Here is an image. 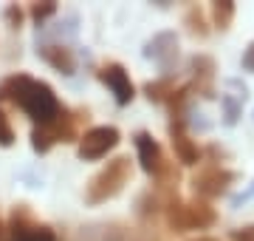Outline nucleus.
<instances>
[{"instance_id": "obj_1", "label": "nucleus", "mask_w": 254, "mask_h": 241, "mask_svg": "<svg viewBox=\"0 0 254 241\" xmlns=\"http://www.w3.org/2000/svg\"><path fill=\"white\" fill-rule=\"evenodd\" d=\"M0 102H11L20 111H26L34 125H48L63 111V102L57 100L54 88L43 80L28 74H9L0 83Z\"/></svg>"}, {"instance_id": "obj_2", "label": "nucleus", "mask_w": 254, "mask_h": 241, "mask_svg": "<svg viewBox=\"0 0 254 241\" xmlns=\"http://www.w3.org/2000/svg\"><path fill=\"white\" fill-rule=\"evenodd\" d=\"M164 190V187H161ZM164 219L173 233H190V230H209L218 224V213L209 202L192 199L184 202L178 190H164Z\"/></svg>"}, {"instance_id": "obj_3", "label": "nucleus", "mask_w": 254, "mask_h": 241, "mask_svg": "<svg viewBox=\"0 0 254 241\" xmlns=\"http://www.w3.org/2000/svg\"><path fill=\"white\" fill-rule=\"evenodd\" d=\"M88 120H91L88 108H65L63 105V111H60V117L54 122L31 128V148L37 153H48L57 142H63V145L79 142V136L85 133L82 128L88 125Z\"/></svg>"}, {"instance_id": "obj_4", "label": "nucleus", "mask_w": 254, "mask_h": 241, "mask_svg": "<svg viewBox=\"0 0 254 241\" xmlns=\"http://www.w3.org/2000/svg\"><path fill=\"white\" fill-rule=\"evenodd\" d=\"M133 179V165H130V159L127 156H116L110 159L108 165L102 167L99 173H93L88 187H85V202L88 204H105L110 199H116L125 185Z\"/></svg>"}, {"instance_id": "obj_5", "label": "nucleus", "mask_w": 254, "mask_h": 241, "mask_svg": "<svg viewBox=\"0 0 254 241\" xmlns=\"http://www.w3.org/2000/svg\"><path fill=\"white\" fill-rule=\"evenodd\" d=\"M235 182H237L235 170L215 165V162H200L198 170L192 173V190H195V199H200V202H212V199L226 196Z\"/></svg>"}, {"instance_id": "obj_6", "label": "nucleus", "mask_w": 254, "mask_h": 241, "mask_svg": "<svg viewBox=\"0 0 254 241\" xmlns=\"http://www.w3.org/2000/svg\"><path fill=\"white\" fill-rule=\"evenodd\" d=\"M119 130L113 125H96V128H88L79 136V145H76V156L82 162H96V159L108 156L110 150L119 145Z\"/></svg>"}, {"instance_id": "obj_7", "label": "nucleus", "mask_w": 254, "mask_h": 241, "mask_svg": "<svg viewBox=\"0 0 254 241\" xmlns=\"http://www.w3.org/2000/svg\"><path fill=\"white\" fill-rule=\"evenodd\" d=\"M187 125H190V117H170L167 133H170V142H173V150L178 156V162L181 165H198V162H203V150L190 139Z\"/></svg>"}, {"instance_id": "obj_8", "label": "nucleus", "mask_w": 254, "mask_h": 241, "mask_svg": "<svg viewBox=\"0 0 254 241\" xmlns=\"http://www.w3.org/2000/svg\"><path fill=\"white\" fill-rule=\"evenodd\" d=\"M215 71H218V63L215 57L209 54H192L190 57V91L192 97H203V100H212L215 97Z\"/></svg>"}, {"instance_id": "obj_9", "label": "nucleus", "mask_w": 254, "mask_h": 241, "mask_svg": "<svg viewBox=\"0 0 254 241\" xmlns=\"http://www.w3.org/2000/svg\"><path fill=\"white\" fill-rule=\"evenodd\" d=\"M144 57L161 65L164 77H173V68L178 65V37H175V31H158L153 40H147Z\"/></svg>"}, {"instance_id": "obj_10", "label": "nucleus", "mask_w": 254, "mask_h": 241, "mask_svg": "<svg viewBox=\"0 0 254 241\" xmlns=\"http://www.w3.org/2000/svg\"><path fill=\"white\" fill-rule=\"evenodd\" d=\"M96 77H99L102 83L113 91L116 105H122V108H125V105H130V102H133V97H136V85H133V80H130V74H127L125 65L105 63V65H99Z\"/></svg>"}, {"instance_id": "obj_11", "label": "nucleus", "mask_w": 254, "mask_h": 241, "mask_svg": "<svg viewBox=\"0 0 254 241\" xmlns=\"http://www.w3.org/2000/svg\"><path fill=\"white\" fill-rule=\"evenodd\" d=\"M133 142H136L141 170H144L147 176L158 179L161 167L167 165V156H164V150H161V145H158V139H155L153 133H147V130H138L136 136H133Z\"/></svg>"}, {"instance_id": "obj_12", "label": "nucleus", "mask_w": 254, "mask_h": 241, "mask_svg": "<svg viewBox=\"0 0 254 241\" xmlns=\"http://www.w3.org/2000/svg\"><path fill=\"white\" fill-rule=\"evenodd\" d=\"M37 57H43L54 71H60V74L71 77L73 71H76V57H73V48L63 46V43H46V46L37 48Z\"/></svg>"}, {"instance_id": "obj_13", "label": "nucleus", "mask_w": 254, "mask_h": 241, "mask_svg": "<svg viewBox=\"0 0 254 241\" xmlns=\"http://www.w3.org/2000/svg\"><path fill=\"white\" fill-rule=\"evenodd\" d=\"M164 213V190L161 187H147L136 199V219L144 227H153V222Z\"/></svg>"}, {"instance_id": "obj_14", "label": "nucleus", "mask_w": 254, "mask_h": 241, "mask_svg": "<svg viewBox=\"0 0 254 241\" xmlns=\"http://www.w3.org/2000/svg\"><path fill=\"white\" fill-rule=\"evenodd\" d=\"M34 213H31V207L28 204H14L11 207V216H9V239L11 241H17V239H23L31 227H34Z\"/></svg>"}, {"instance_id": "obj_15", "label": "nucleus", "mask_w": 254, "mask_h": 241, "mask_svg": "<svg viewBox=\"0 0 254 241\" xmlns=\"http://www.w3.org/2000/svg\"><path fill=\"white\" fill-rule=\"evenodd\" d=\"M144 97L155 105H167V102L173 100V94L178 91V83H175V77H158V80H150L144 83Z\"/></svg>"}, {"instance_id": "obj_16", "label": "nucleus", "mask_w": 254, "mask_h": 241, "mask_svg": "<svg viewBox=\"0 0 254 241\" xmlns=\"http://www.w3.org/2000/svg\"><path fill=\"white\" fill-rule=\"evenodd\" d=\"M184 26H187V31H190L192 37H209V26H206V14H203V9L200 6H190L187 9V14H184Z\"/></svg>"}, {"instance_id": "obj_17", "label": "nucleus", "mask_w": 254, "mask_h": 241, "mask_svg": "<svg viewBox=\"0 0 254 241\" xmlns=\"http://www.w3.org/2000/svg\"><path fill=\"white\" fill-rule=\"evenodd\" d=\"M212 26L220 28V31H226L232 26V20H235V0H215L212 3Z\"/></svg>"}, {"instance_id": "obj_18", "label": "nucleus", "mask_w": 254, "mask_h": 241, "mask_svg": "<svg viewBox=\"0 0 254 241\" xmlns=\"http://www.w3.org/2000/svg\"><path fill=\"white\" fill-rule=\"evenodd\" d=\"M220 105H223V122L226 125H237L240 111H243V102L232 97V94H220Z\"/></svg>"}, {"instance_id": "obj_19", "label": "nucleus", "mask_w": 254, "mask_h": 241, "mask_svg": "<svg viewBox=\"0 0 254 241\" xmlns=\"http://www.w3.org/2000/svg\"><path fill=\"white\" fill-rule=\"evenodd\" d=\"M28 14H31V20H34L37 26H43L48 17H54V14H57V3H54V0H46V3H31Z\"/></svg>"}, {"instance_id": "obj_20", "label": "nucleus", "mask_w": 254, "mask_h": 241, "mask_svg": "<svg viewBox=\"0 0 254 241\" xmlns=\"http://www.w3.org/2000/svg\"><path fill=\"white\" fill-rule=\"evenodd\" d=\"M17 241H57V233L51 230L48 224H34V227H31L23 239H17Z\"/></svg>"}, {"instance_id": "obj_21", "label": "nucleus", "mask_w": 254, "mask_h": 241, "mask_svg": "<svg viewBox=\"0 0 254 241\" xmlns=\"http://www.w3.org/2000/svg\"><path fill=\"white\" fill-rule=\"evenodd\" d=\"M11 145H14V128H11L6 111L0 108V148H11Z\"/></svg>"}, {"instance_id": "obj_22", "label": "nucleus", "mask_w": 254, "mask_h": 241, "mask_svg": "<svg viewBox=\"0 0 254 241\" xmlns=\"http://www.w3.org/2000/svg\"><path fill=\"white\" fill-rule=\"evenodd\" d=\"M23 17H26V14H23V9H20L17 3H9V6L3 9V20L9 23V28H20L23 26Z\"/></svg>"}, {"instance_id": "obj_23", "label": "nucleus", "mask_w": 254, "mask_h": 241, "mask_svg": "<svg viewBox=\"0 0 254 241\" xmlns=\"http://www.w3.org/2000/svg\"><path fill=\"white\" fill-rule=\"evenodd\" d=\"M229 241H254V224H246V227L232 230L229 233Z\"/></svg>"}, {"instance_id": "obj_24", "label": "nucleus", "mask_w": 254, "mask_h": 241, "mask_svg": "<svg viewBox=\"0 0 254 241\" xmlns=\"http://www.w3.org/2000/svg\"><path fill=\"white\" fill-rule=\"evenodd\" d=\"M240 65H243V71H249V74H254V40L246 46L243 51V60H240Z\"/></svg>"}, {"instance_id": "obj_25", "label": "nucleus", "mask_w": 254, "mask_h": 241, "mask_svg": "<svg viewBox=\"0 0 254 241\" xmlns=\"http://www.w3.org/2000/svg\"><path fill=\"white\" fill-rule=\"evenodd\" d=\"M249 196H254V182H252V185H249V190H246L243 196H235V202H232V204H235V207H237V204H240V202H246Z\"/></svg>"}, {"instance_id": "obj_26", "label": "nucleus", "mask_w": 254, "mask_h": 241, "mask_svg": "<svg viewBox=\"0 0 254 241\" xmlns=\"http://www.w3.org/2000/svg\"><path fill=\"white\" fill-rule=\"evenodd\" d=\"M0 241H11L9 239V227L3 224V219H0Z\"/></svg>"}, {"instance_id": "obj_27", "label": "nucleus", "mask_w": 254, "mask_h": 241, "mask_svg": "<svg viewBox=\"0 0 254 241\" xmlns=\"http://www.w3.org/2000/svg\"><path fill=\"white\" fill-rule=\"evenodd\" d=\"M192 241H218V239H209V236H200V239H192Z\"/></svg>"}]
</instances>
